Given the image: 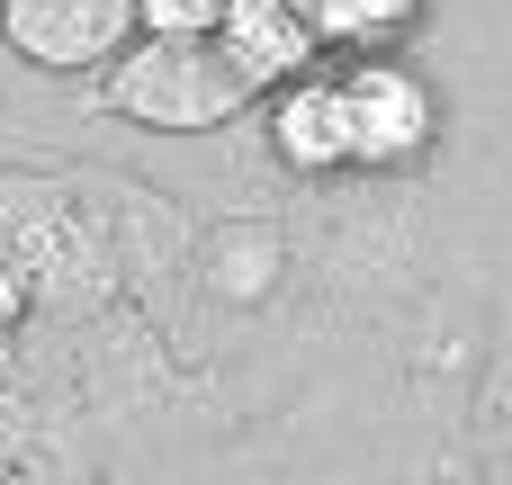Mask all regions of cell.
I'll return each instance as SVG.
<instances>
[{
    "instance_id": "1",
    "label": "cell",
    "mask_w": 512,
    "mask_h": 485,
    "mask_svg": "<svg viewBox=\"0 0 512 485\" xmlns=\"http://www.w3.org/2000/svg\"><path fill=\"white\" fill-rule=\"evenodd\" d=\"M99 99L144 126V135H216L234 126L261 90L225 63V45H162V36H135L108 72H99Z\"/></svg>"
},
{
    "instance_id": "2",
    "label": "cell",
    "mask_w": 512,
    "mask_h": 485,
    "mask_svg": "<svg viewBox=\"0 0 512 485\" xmlns=\"http://www.w3.org/2000/svg\"><path fill=\"white\" fill-rule=\"evenodd\" d=\"M342 108H351V171H414L441 144V99L396 54L342 63Z\"/></svg>"
},
{
    "instance_id": "3",
    "label": "cell",
    "mask_w": 512,
    "mask_h": 485,
    "mask_svg": "<svg viewBox=\"0 0 512 485\" xmlns=\"http://www.w3.org/2000/svg\"><path fill=\"white\" fill-rule=\"evenodd\" d=\"M0 36L36 72H108L144 27L135 0H0Z\"/></svg>"
},
{
    "instance_id": "4",
    "label": "cell",
    "mask_w": 512,
    "mask_h": 485,
    "mask_svg": "<svg viewBox=\"0 0 512 485\" xmlns=\"http://www.w3.org/2000/svg\"><path fill=\"white\" fill-rule=\"evenodd\" d=\"M261 126H270L279 171H297V180L351 171V108H342V72H333V63L306 72V81H288V90H270Z\"/></svg>"
},
{
    "instance_id": "5",
    "label": "cell",
    "mask_w": 512,
    "mask_h": 485,
    "mask_svg": "<svg viewBox=\"0 0 512 485\" xmlns=\"http://www.w3.org/2000/svg\"><path fill=\"white\" fill-rule=\"evenodd\" d=\"M216 45H225V63H234L261 99H270V90H288V81H306V72H324V54H315V36H306L297 0H225Z\"/></svg>"
},
{
    "instance_id": "6",
    "label": "cell",
    "mask_w": 512,
    "mask_h": 485,
    "mask_svg": "<svg viewBox=\"0 0 512 485\" xmlns=\"http://www.w3.org/2000/svg\"><path fill=\"white\" fill-rule=\"evenodd\" d=\"M297 18H306V36H315V54L333 63H369V54H396L414 27H423V0H297Z\"/></svg>"
},
{
    "instance_id": "7",
    "label": "cell",
    "mask_w": 512,
    "mask_h": 485,
    "mask_svg": "<svg viewBox=\"0 0 512 485\" xmlns=\"http://www.w3.org/2000/svg\"><path fill=\"white\" fill-rule=\"evenodd\" d=\"M135 27L162 36V45H216L225 0H135Z\"/></svg>"
},
{
    "instance_id": "8",
    "label": "cell",
    "mask_w": 512,
    "mask_h": 485,
    "mask_svg": "<svg viewBox=\"0 0 512 485\" xmlns=\"http://www.w3.org/2000/svg\"><path fill=\"white\" fill-rule=\"evenodd\" d=\"M18 324H27V270L0 252V342H18Z\"/></svg>"
},
{
    "instance_id": "9",
    "label": "cell",
    "mask_w": 512,
    "mask_h": 485,
    "mask_svg": "<svg viewBox=\"0 0 512 485\" xmlns=\"http://www.w3.org/2000/svg\"><path fill=\"white\" fill-rule=\"evenodd\" d=\"M0 360H9V342H0Z\"/></svg>"
}]
</instances>
